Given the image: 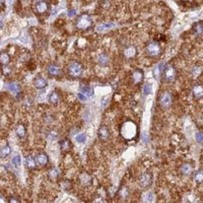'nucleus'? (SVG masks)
<instances>
[{"mask_svg": "<svg viewBox=\"0 0 203 203\" xmlns=\"http://www.w3.org/2000/svg\"><path fill=\"white\" fill-rule=\"evenodd\" d=\"M120 134L125 140H133L138 134V127L133 121L124 122L120 128Z\"/></svg>", "mask_w": 203, "mask_h": 203, "instance_id": "f257e3e1", "label": "nucleus"}, {"mask_svg": "<svg viewBox=\"0 0 203 203\" xmlns=\"http://www.w3.org/2000/svg\"><path fill=\"white\" fill-rule=\"evenodd\" d=\"M82 71H83V67L82 65L77 61H73L68 65L67 67V72L69 74V76L73 78H77L82 74Z\"/></svg>", "mask_w": 203, "mask_h": 203, "instance_id": "f03ea898", "label": "nucleus"}, {"mask_svg": "<svg viewBox=\"0 0 203 203\" xmlns=\"http://www.w3.org/2000/svg\"><path fill=\"white\" fill-rule=\"evenodd\" d=\"M92 25V19L88 14L83 13L81 15H79L76 20V28L79 30H87L89 27Z\"/></svg>", "mask_w": 203, "mask_h": 203, "instance_id": "7ed1b4c3", "label": "nucleus"}, {"mask_svg": "<svg viewBox=\"0 0 203 203\" xmlns=\"http://www.w3.org/2000/svg\"><path fill=\"white\" fill-rule=\"evenodd\" d=\"M146 53H147L148 56L150 57H158V56L161 55V47L158 42H155V41H151L146 45Z\"/></svg>", "mask_w": 203, "mask_h": 203, "instance_id": "20e7f679", "label": "nucleus"}, {"mask_svg": "<svg viewBox=\"0 0 203 203\" xmlns=\"http://www.w3.org/2000/svg\"><path fill=\"white\" fill-rule=\"evenodd\" d=\"M50 9V4L47 1H43V0H39V1L34 2V10L36 13L38 14H44L48 12Z\"/></svg>", "mask_w": 203, "mask_h": 203, "instance_id": "39448f33", "label": "nucleus"}, {"mask_svg": "<svg viewBox=\"0 0 203 203\" xmlns=\"http://www.w3.org/2000/svg\"><path fill=\"white\" fill-rule=\"evenodd\" d=\"M164 76L166 81H169V82L173 81L177 76V70H176V68H175V66L172 65V64L167 65L164 70Z\"/></svg>", "mask_w": 203, "mask_h": 203, "instance_id": "423d86ee", "label": "nucleus"}, {"mask_svg": "<svg viewBox=\"0 0 203 203\" xmlns=\"http://www.w3.org/2000/svg\"><path fill=\"white\" fill-rule=\"evenodd\" d=\"M172 102H173V97H172V94H170V92L166 91L161 96L160 105L163 108H164V109H166V108H169L170 106H171Z\"/></svg>", "mask_w": 203, "mask_h": 203, "instance_id": "0eeeda50", "label": "nucleus"}, {"mask_svg": "<svg viewBox=\"0 0 203 203\" xmlns=\"http://www.w3.org/2000/svg\"><path fill=\"white\" fill-rule=\"evenodd\" d=\"M139 183L143 188H147L149 187L151 183H152V175L149 173H144L140 176L139 178Z\"/></svg>", "mask_w": 203, "mask_h": 203, "instance_id": "6e6552de", "label": "nucleus"}, {"mask_svg": "<svg viewBox=\"0 0 203 203\" xmlns=\"http://www.w3.org/2000/svg\"><path fill=\"white\" fill-rule=\"evenodd\" d=\"M47 71L49 76H51V77H57V76L61 75V69L57 64H50L47 68Z\"/></svg>", "mask_w": 203, "mask_h": 203, "instance_id": "1a4fd4ad", "label": "nucleus"}, {"mask_svg": "<svg viewBox=\"0 0 203 203\" xmlns=\"http://www.w3.org/2000/svg\"><path fill=\"white\" fill-rule=\"evenodd\" d=\"M35 158H36L37 166L39 167H45L47 166L49 163V158L45 152H40L39 155H37V156H36Z\"/></svg>", "mask_w": 203, "mask_h": 203, "instance_id": "9d476101", "label": "nucleus"}, {"mask_svg": "<svg viewBox=\"0 0 203 203\" xmlns=\"http://www.w3.org/2000/svg\"><path fill=\"white\" fill-rule=\"evenodd\" d=\"M131 79L134 84H139L143 80V71H141L140 69H135L132 72L131 75Z\"/></svg>", "mask_w": 203, "mask_h": 203, "instance_id": "9b49d317", "label": "nucleus"}, {"mask_svg": "<svg viewBox=\"0 0 203 203\" xmlns=\"http://www.w3.org/2000/svg\"><path fill=\"white\" fill-rule=\"evenodd\" d=\"M192 92H193V96L195 99L199 100L203 97V86L200 83L194 84L192 87Z\"/></svg>", "mask_w": 203, "mask_h": 203, "instance_id": "f8f14e48", "label": "nucleus"}, {"mask_svg": "<svg viewBox=\"0 0 203 203\" xmlns=\"http://www.w3.org/2000/svg\"><path fill=\"white\" fill-rule=\"evenodd\" d=\"M33 86H34L37 89H42L47 86V80L43 77H36L33 80Z\"/></svg>", "mask_w": 203, "mask_h": 203, "instance_id": "ddd939ff", "label": "nucleus"}, {"mask_svg": "<svg viewBox=\"0 0 203 203\" xmlns=\"http://www.w3.org/2000/svg\"><path fill=\"white\" fill-rule=\"evenodd\" d=\"M97 136H99V138L102 141H107L108 139H109V137H110L109 129H108L107 127H105V126H103V127H101L99 129V132H97Z\"/></svg>", "mask_w": 203, "mask_h": 203, "instance_id": "4468645a", "label": "nucleus"}, {"mask_svg": "<svg viewBox=\"0 0 203 203\" xmlns=\"http://www.w3.org/2000/svg\"><path fill=\"white\" fill-rule=\"evenodd\" d=\"M136 53H137V50H136L135 46H129L125 49L124 56L126 59H132L136 56Z\"/></svg>", "mask_w": 203, "mask_h": 203, "instance_id": "2eb2a0df", "label": "nucleus"}, {"mask_svg": "<svg viewBox=\"0 0 203 203\" xmlns=\"http://www.w3.org/2000/svg\"><path fill=\"white\" fill-rule=\"evenodd\" d=\"M79 180H80L81 185H83V186H86V187L89 186V185L92 183V178L87 174H82L80 176V178H79Z\"/></svg>", "mask_w": 203, "mask_h": 203, "instance_id": "dca6fc26", "label": "nucleus"}, {"mask_svg": "<svg viewBox=\"0 0 203 203\" xmlns=\"http://www.w3.org/2000/svg\"><path fill=\"white\" fill-rule=\"evenodd\" d=\"M192 30L195 35H200L203 33V22L202 20H199V22H195L192 27Z\"/></svg>", "mask_w": 203, "mask_h": 203, "instance_id": "f3484780", "label": "nucleus"}, {"mask_svg": "<svg viewBox=\"0 0 203 203\" xmlns=\"http://www.w3.org/2000/svg\"><path fill=\"white\" fill-rule=\"evenodd\" d=\"M25 167H28L29 169H34L36 166H37V163H36V158H33L32 155H29L25 158Z\"/></svg>", "mask_w": 203, "mask_h": 203, "instance_id": "a211bd4d", "label": "nucleus"}, {"mask_svg": "<svg viewBox=\"0 0 203 203\" xmlns=\"http://www.w3.org/2000/svg\"><path fill=\"white\" fill-rule=\"evenodd\" d=\"M80 92L81 94H83L84 96H86L87 97H89L94 94V89L88 86H80Z\"/></svg>", "mask_w": 203, "mask_h": 203, "instance_id": "6ab92c4d", "label": "nucleus"}, {"mask_svg": "<svg viewBox=\"0 0 203 203\" xmlns=\"http://www.w3.org/2000/svg\"><path fill=\"white\" fill-rule=\"evenodd\" d=\"M10 152H11V148H10V146L8 144H5L4 146H2L1 147V150H0V156H1V158H5L10 155Z\"/></svg>", "mask_w": 203, "mask_h": 203, "instance_id": "aec40b11", "label": "nucleus"}, {"mask_svg": "<svg viewBox=\"0 0 203 203\" xmlns=\"http://www.w3.org/2000/svg\"><path fill=\"white\" fill-rule=\"evenodd\" d=\"M164 67H166V66H164V63H161L160 65L156 66L155 69L153 70V75H155V77L156 79L160 78L161 73L164 70Z\"/></svg>", "mask_w": 203, "mask_h": 203, "instance_id": "412c9836", "label": "nucleus"}, {"mask_svg": "<svg viewBox=\"0 0 203 203\" xmlns=\"http://www.w3.org/2000/svg\"><path fill=\"white\" fill-rule=\"evenodd\" d=\"M6 87L12 92H19L20 91V86L19 83H15V82H10V83H6Z\"/></svg>", "mask_w": 203, "mask_h": 203, "instance_id": "4be33fe9", "label": "nucleus"}, {"mask_svg": "<svg viewBox=\"0 0 203 203\" xmlns=\"http://www.w3.org/2000/svg\"><path fill=\"white\" fill-rule=\"evenodd\" d=\"M202 71H203V69H202L201 66H200V65H195L191 69V74H192V76H193V77L196 78L197 76H199L200 74L202 73Z\"/></svg>", "mask_w": 203, "mask_h": 203, "instance_id": "5701e85b", "label": "nucleus"}, {"mask_svg": "<svg viewBox=\"0 0 203 203\" xmlns=\"http://www.w3.org/2000/svg\"><path fill=\"white\" fill-rule=\"evenodd\" d=\"M0 61H1L2 67H3V66H6L7 64L9 63V61H10L9 55L7 53H5V52H2L1 55H0Z\"/></svg>", "mask_w": 203, "mask_h": 203, "instance_id": "b1692460", "label": "nucleus"}, {"mask_svg": "<svg viewBox=\"0 0 203 203\" xmlns=\"http://www.w3.org/2000/svg\"><path fill=\"white\" fill-rule=\"evenodd\" d=\"M194 179H195V181H196L197 183H199V184L203 183V170L202 169H199V170H197V171L195 172Z\"/></svg>", "mask_w": 203, "mask_h": 203, "instance_id": "393cba45", "label": "nucleus"}, {"mask_svg": "<svg viewBox=\"0 0 203 203\" xmlns=\"http://www.w3.org/2000/svg\"><path fill=\"white\" fill-rule=\"evenodd\" d=\"M114 27H115V24H113V22H109V24H102V25H100L97 27V32H103V30H109V29L114 28Z\"/></svg>", "mask_w": 203, "mask_h": 203, "instance_id": "a878e982", "label": "nucleus"}, {"mask_svg": "<svg viewBox=\"0 0 203 203\" xmlns=\"http://www.w3.org/2000/svg\"><path fill=\"white\" fill-rule=\"evenodd\" d=\"M15 132H16L17 136H19V138H24L25 136V133H27V131H25V128L24 125H19L16 127V130H15Z\"/></svg>", "mask_w": 203, "mask_h": 203, "instance_id": "bb28decb", "label": "nucleus"}, {"mask_svg": "<svg viewBox=\"0 0 203 203\" xmlns=\"http://www.w3.org/2000/svg\"><path fill=\"white\" fill-rule=\"evenodd\" d=\"M181 173L183 175H189L190 173H191V170H192V167L190 166L189 164H183L181 166Z\"/></svg>", "mask_w": 203, "mask_h": 203, "instance_id": "cd10ccee", "label": "nucleus"}, {"mask_svg": "<svg viewBox=\"0 0 203 203\" xmlns=\"http://www.w3.org/2000/svg\"><path fill=\"white\" fill-rule=\"evenodd\" d=\"M60 147L62 150H68L71 147V143L69 139H63L62 141H60Z\"/></svg>", "mask_w": 203, "mask_h": 203, "instance_id": "c85d7f7f", "label": "nucleus"}, {"mask_svg": "<svg viewBox=\"0 0 203 203\" xmlns=\"http://www.w3.org/2000/svg\"><path fill=\"white\" fill-rule=\"evenodd\" d=\"M48 175H49V178H50L51 180H55V179L58 178L59 172H58V170L56 169V168H52V169L49 170Z\"/></svg>", "mask_w": 203, "mask_h": 203, "instance_id": "c756f323", "label": "nucleus"}, {"mask_svg": "<svg viewBox=\"0 0 203 203\" xmlns=\"http://www.w3.org/2000/svg\"><path fill=\"white\" fill-rule=\"evenodd\" d=\"M99 63H100V65H102V66L108 65V63H109V58H108V56L106 54H101V55H100Z\"/></svg>", "mask_w": 203, "mask_h": 203, "instance_id": "7c9ffc66", "label": "nucleus"}, {"mask_svg": "<svg viewBox=\"0 0 203 203\" xmlns=\"http://www.w3.org/2000/svg\"><path fill=\"white\" fill-rule=\"evenodd\" d=\"M49 102H50L51 104H54V105L58 104V102H59V96H58L57 92L53 91L52 94H50V97H49Z\"/></svg>", "mask_w": 203, "mask_h": 203, "instance_id": "2f4dec72", "label": "nucleus"}, {"mask_svg": "<svg viewBox=\"0 0 203 203\" xmlns=\"http://www.w3.org/2000/svg\"><path fill=\"white\" fill-rule=\"evenodd\" d=\"M119 196L121 197L122 199L128 198V196H129V191H128V188H126V187H123V188L120 189Z\"/></svg>", "mask_w": 203, "mask_h": 203, "instance_id": "473e14b6", "label": "nucleus"}, {"mask_svg": "<svg viewBox=\"0 0 203 203\" xmlns=\"http://www.w3.org/2000/svg\"><path fill=\"white\" fill-rule=\"evenodd\" d=\"M11 163L14 167H16V168L20 167V164H22V158H20V155H15L14 158H12Z\"/></svg>", "mask_w": 203, "mask_h": 203, "instance_id": "72a5a7b5", "label": "nucleus"}, {"mask_svg": "<svg viewBox=\"0 0 203 203\" xmlns=\"http://www.w3.org/2000/svg\"><path fill=\"white\" fill-rule=\"evenodd\" d=\"M151 91H152V86H151V84H149V83L144 84V86H143V94H144V96H147V94H151Z\"/></svg>", "mask_w": 203, "mask_h": 203, "instance_id": "f704fd0d", "label": "nucleus"}, {"mask_svg": "<svg viewBox=\"0 0 203 203\" xmlns=\"http://www.w3.org/2000/svg\"><path fill=\"white\" fill-rule=\"evenodd\" d=\"M75 140L77 141L78 143H83L86 142V136L84 133H80V134H77L75 136Z\"/></svg>", "mask_w": 203, "mask_h": 203, "instance_id": "c9c22d12", "label": "nucleus"}, {"mask_svg": "<svg viewBox=\"0 0 203 203\" xmlns=\"http://www.w3.org/2000/svg\"><path fill=\"white\" fill-rule=\"evenodd\" d=\"M195 138H196V141L199 143H202L203 142V134L200 132H197L196 133V136H195Z\"/></svg>", "mask_w": 203, "mask_h": 203, "instance_id": "e433bc0d", "label": "nucleus"}, {"mask_svg": "<svg viewBox=\"0 0 203 203\" xmlns=\"http://www.w3.org/2000/svg\"><path fill=\"white\" fill-rule=\"evenodd\" d=\"M75 14H76V10L75 9H70V10H68V12H67V16L68 17H73Z\"/></svg>", "mask_w": 203, "mask_h": 203, "instance_id": "4c0bfd02", "label": "nucleus"}, {"mask_svg": "<svg viewBox=\"0 0 203 203\" xmlns=\"http://www.w3.org/2000/svg\"><path fill=\"white\" fill-rule=\"evenodd\" d=\"M77 97H78V99L80 100V101H86V100H87V97L84 96L83 94H81L80 91H79L78 94H77Z\"/></svg>", "mask_w": 203, "mask_h": 203, "instance_id": "58836bf2", "label": "nucleus"}, {"mask_svg": "<svg viewBox=\"0 0 203 203\" xmlns=\"http://www.w3.org/2000/svg\"><path fill=\"white\" fill-rule=\"evenodd\" d=\"M49 140H56L57 139V134H55V133H50V137L48 138Z\"/></svg>", "mask_w": 203, "mask_h": 203, "instance_id": "ea45409f", "label": "nucleus"}, {"mask_svg": "<svg viewBox=\"0 0 203 203\" xmlns=\"http://www.w3.org/2000/svg\"><path fill=\"white\" fill-rule=\"evenodd\" d=\"M8 203H19V201H17L16 198H14V197H11V198L9 199Z\"/></svg>", "mask_w": 203, "mask_h": 203, "instance_id": "a19ab883", "label": "nucleus"}, {"mask_svg": "<svg viewBox=\"0 0 203 203\" xmlns=\"http://www.w3.org/2000/svg\"><path fill=\"white\" fill-rule=\"evenodd\" d=\"M142 136H143V138H144V141H145V142H147V141H148V135H147V133H143V134H142Z\"/></svg>", "mask_w": 203, "mask_h": 203, "instance_id": "79ce46f5", "label": "nucleus"}]
</instances>
